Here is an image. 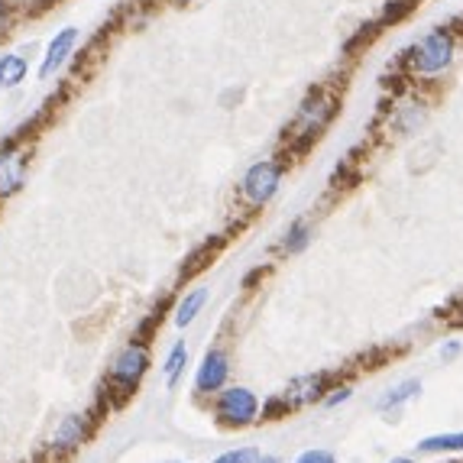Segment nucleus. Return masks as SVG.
<instances>
[{
	"mask_svg": "<svg viewBox=\"0 0 463 463\" xmlns=\"http://www.w3.org/2000/svg\"><path fill=\"white\" fill-rule=\"evenodd\" d=\"M282 175H286V163L279 159H260L247 169L243 182H240V198L247 208H263L276 198L279 185H282Z\"/></svg>",
	"mask_w": 463,
	"mask_h": 463,
	"instance_id": "obj_4",
	"label": "nucleus"
},
{
	"mask_svg": "<svg viewBox=\"0 0 463 463\" xmlns=\"http://www.w3.org/2000/svg\"><path fill=\"white\" fill-rule=\"evenodd\" d=\"M457 354H460V344H457V340H448V344L440 347V356H444V360H454Z\"/></svg>",
	"mask_w": 463,
	"mask_h": 463,
	"instance_id": "obj_23",
	"label": "nucleus"
},
{
	"mask_svg": "<svg viewBox=\"0 0 463 463\" xmlns=\"http://www.w3.org/2000/svg\"><path fill=\"white\" fill-rule=\"evenodd\" d=\"M325 392H331V373H305V376H295L286 386L282 399L301 409V405H315V402L325 399Z\"/></svg>",
	"mask_w": 463,
	"mask_h": 463,
	"instance_id": "obj_8",
	"label": "nucleus"
},
{
	"mask_svg": "<svg viewBox=\"0 0 463 463\" xmlns=\"http://www.w3.org/2000/svg\"><path fill=\"white\" fill-rule=\"evenodd\" d=\"M214 415L224 428H250L260 418V399L247 386L221 389L214 399Z\"/></svg>",
	"mask_w": 463,
	"mask_h": 463,
	"instance_id": "obj_5",
	"label": "nucleus"
},
{
	"mask_svg": "<svg viewBox=\"0 0 463 463\" xmlns=\"http://www.w3.org/2000/svg\"><path fill=\"white\" fill-rule=\"evenodd\" d=\"M311 237H315V227H311V221H308V217H298V221H292V224H288L286 240H282V253H288V256L305 253V250H308V243H311Z\"/></svg>",
	"mask_w": 463,
	"mask_h": 463,
	"instance_id": "obj_12",
	"label": "nucleus"
},
{
	"mask_svg": "<svg viewBox=\"0 0 463 463\" xmlns=\"http://www.w3.org/2000/svg\"><path fill=\"white\" fill-rule=\"evenodd\" d=\"M256 457H260V450L237 448V450H227V454H221L217 460H211V463H256Z\"/></svg>",
	"mask_w": 463,
	"mask_h": 463,
	"instance_id": "obj_19",
	"label": "nucleus"
},
{
	"mask_svg": "<svg viewBox=\"0 0 463 463\" xmlns=\"http://www.w3.org/2000/svg\"><path fill=\"white\" fill-rule=\"evenodd\" d=\"M227 376H231V356L221 347H214L204 354L198 373H194V389H198V395H217L227 386Z\"/></svg>",
	"mask_w": 463,
	"mask_h": 463,
	"instance_id": "obj_6",
	"label": "nucleus"
},
{
	"mask_svg": "<svg viewBox=\"0 0 463 463\" xmlns=\"http://www.w3.org/2000/svg\"><path fill=\"white\" fill-rule=\"evenodd\" d=\"M454 52H457L454 33L440 26V30H431L428 36L418 39L405 62H409L411 78H438L450 69Z\"/></svg>",
	"mask_w": 463,
	"mask_h": 463,
	"instance_id": "obj_2",
	"label": "nucleus"
},
{
	"mask_svg": "<svg viewBox=\"0 0 463 463\" xmlns=\"http://www.w3.org/2000/svg\"><path fill=\"white\" fill-rule=\"evenodd\" d=\"M263 421H279V418H288V411H292V405H288L286 399H282V395H276V399H269L263 405Z\"/></svg>",
	"mask_w": 463,
	"mask_h": 463,
	"instance_id": "obj_18",
	"label": "nucleus"
},
{
	"mask_svg": "<svg viewBox=\"0 0 463 463\" xmlns=\"http://www.w3.org/2000/svg\"><path fill=\"white\" fill-rule=\"evenodd\" d=\"M26 149L24 146H4L0 149V201L14 198L26 182Z\"/></svg>",
	"mask_w": 463,
	"mask_h": 463,
	"instance_id": "obj_9",
	"label": "nucleus"
},
{
	"mask_svg": "<svg viewBox=\"0 0 463 463\" xmlns=\"http://www.w3.org/2000/svg\"><path fill=\"white\" fill-rule=\"evenodd\" d=\"M204 305H208V288H192V292H188L185 298L175 305V325L188 327L194 317L201 315V308H204Z\"/></svg>",
	"mask_w": 463,
	"mask_h": 463,
	"instance_id": "obj_14",
	"label": "nucleus"
},
{
	"mask_svg": "<svg viewBox=\"0 0 463 463\" xmlns=\"http://www.w3.org/2000/svg\"><path fill=\"white\" fill-rule=\"evenodd\" d=\"M418 392H421V383H418V379H402L399 386L386 389V392L379 395L376 409L379 411H399L402 405H405L409 399H415Z\"/></svg>",
	"mask_w": 463,
	"mask_h": 463,
	"instance_id": "obj_11",
	"label": "nucleus"
},
{
	"mask_svg": "<svg viewBox=\"0 0 463 463\" xmlns=\"http://www.w3.org/2000/svg\"><path fill=\"white\" fill-rule=\"evenodd\" d=\"M421 120H425V104H402V108L395 110L392 127L399 133H411Z\"/></svg>",
	"mask_w": 463,
	"mask_h": 463,
	"instance_id": "obj_17",
	"label": "nucleus"
},
{
	"mask_svg": "<svg viewBox=\"0 0 463 463\" xmlns=\"http://www.w3.org/2000/svg\"><path fill=\"white\" fill-rule=\"evenodd\" d=\"M457 450H463V431L434 434V438H425L418 444V454H457Z\"/></svg>",
	"mask_w": 463,
	"mask_h": 463,
	"instance_id": "obj_15",
	"label": "nucleus"
},
{
	"mask_svg": "<svg viewBox=\"0 0 463 463\" xmlns=\"http://www.w3.org/2000/svg\"><path fill=\"white\" fill-rule=\"evenodd\" d=\"M256 463H286L282 457H276V454H260L256 457Z\"/></svg>",
	"mask_w": 463,
	"mask_h": 463,
	"instance_id": "obj_24",
	"label": "nucleus"
},
{
	"mask_svg": "<svg viewBox=\"0 0 463 463\" xmlns=\"http://www.w3.org/2000/svg\"><path fill=\"white\" fill-rule=\"evenodd\" d=\"M149 373V347L146 340H130L127 347L117 350V356L110 360L108 370V386L110 392H117L120 399L133 392L143 383V376Z\"/></svg>",
	"mask_w": 463,
	"mask_h": 463,
	"instance_id": "obj_3",
	"label": "nucleus"
},
{
	"mask_svg": "<svg viewBox=\"0 0 463 463\" xmlns=\"http://www.w3.org/2000/svg\"><path fill=\"white\" fill-rule=\"evenodd\" d=\"M350 395H354V389H350V386H337V389H331V395H325L321 402H325L327 409H337L340 402H347Z\"/></svg>",
	"mask_w": 463,
	"mask_h": 463,
	"instance_id": "obj_21",
	"label": "nucleus"
},
{
	"mask_svg": "<svg viewBox=\"0 0 463 463\" xmlns=\"http://www.w3.org/2000/svg\"><path fill=\"white\" fill-rule=\"evenodd\" d=\"M172 463H182V460H172Z\"/></svg>",
	"mask_w": 463,
	"mask_h": 463,
	"instance_id": "obj_27",
	"label": "nucleus"
},
{
	"mask_svg": "<svg viewBox=\"0 0 463 463\" xmlns=\"http://www.w3.org/2000/svg\"><path fill=\"white\" fill-rule=\"evenodd\" d=\"M295 463H337V457L325 448H311V450H305V454H298Z\"/></svg>",
	"mask_w": 463,
	"mask_h": 463,
	"instance_id": "obj_20",
	"label": "nucleus"
},
{
	"mask_svg": "<svg viewBox=\"0 0 463 463\" xmlns=\"http://www.w3.org/2000/svg\"><path fill=\"white\" fill-rule=\"evenodd\" d=\"M26 71H30V65H26L24 55H16V52L0 55V88H7L10 91V88L24 85Z\"/></svg>",
	"mask_w": 463,
	"mask_h": 463,
	"instance_id": "obj_13",
	"label": "nucleus"
},
{
	"mask_svg": "<svg viewBox=\"0 0 463 463\" xmlns=\"http://www.w3.org/2000/svg\"><path fill=\"white\" fill-rule=\"evenodd\" d=\"M334 114H337V98H334V91L315 88V91L298 104V110H295L292 127H288V139H292L298 149L311 146V143L331 127Z\"/></svg>",
	"mask_w": 463,
	"mask_h": 463,
	"instance_id": "obj_1",
	"label": "nucleus"
},
{
	"mask_svg": "<svg viewBox=\"0 0 463 463\" xmlns=\"http://www.w3.org/2000/svg\"><path fill=\"white\" fill-rule=\"evenodd\" d=\"M78 39H81V33H78L75 26H65V30L55 33L46 55H43V65H39V78H43V81L52 78L55 71L65 69V62H69L71 52H75V46H78Z\"/></svg>",
	"mask_w": 463,
	"mask_h": 463,
	"instance_id": "obj_10",
	"label": "nucleus"
},
{
	"mask_svg": "<svg viewBox=\"0 0 463 463\" xmlns=\"http://www.w3.org/2000/svg\"><path fill=\"white\" fill-rule=\"evenodd\" d=\"M91 438V415H65L59 425H55L52 438H49V450L55 457L71 454L78 450L85 440Z\"/></svg>",
	"mask_w": 463,
	"mask_h": 463,
	"instance_id": "obj_7",
	"label": "nucleus"
},
{
	"mask_svg": "<svg viewBox=\"0 0 463 463\" xmlns=\"http://www.w3.org/2000/svg\"><path fill=\"white\" fill-rule=\"evenodd\" d=\"M185 364H188V347L185 344H175V347L169 350V356H165V364H163L165 386L169 389L178 386V379H182V373H185Z\"/></svg>",
	"mask_w": 463,
	"mask_h": 463,
	"instance_id": "obj_16",
	"label": "nucleus"
},
{
	"mask_svg": "<svg viewBox=\"0 0 463 463\" xmlns=\"http://www.w3.org/2000/svg\"><path fill=\"white\" fill-rule=\"evenodd\" d=\"M10 30H14V7L7 0H0V36H7Z\"/></svg>",
	"mask_w": 463,
	"mask_h": 463,
	"instance_id": "obj_22",
	"label": "nucleus"
},
{
	"mask_svg": "<svg viewBox=\"0 0 463 463\" xmlns=\"http://www.w3.org/2000/svg\"><path fill=\"white\" fill-rule=\"evenodd\" d=\"M389 463H415V460H411V457H392Z\"/></svg>",
	"mask_w": 463,
	"mask_h": 463,
	"instance_id": "obj_25",
	"label": "nucleus"
},
{
	"mask_svg": "<svg viewBox=\"0 0 463 463\" xmlns=\"http://www.w3.org/2000/svg\"><path fill=\"white\" fill-rule=\"evenodd\" d=\"M169 4H192V0H169Z\"/></svg>",
	"mask_w": 463,
	"mask_h": 463,
	"instance_id": "obj_26",
	"label": "nucleus"
}]
</instances>
